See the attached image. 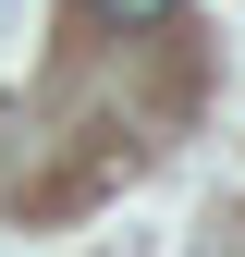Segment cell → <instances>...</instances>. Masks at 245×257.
<instances>
[{"instance_id": "cell-1", "label": "cell", "mask_w": 245, "mask_h": 257, "mask_svg": "<svg viewBox=\"0 0 245 257\" xmlns=\"http://www.w3.org/2000/svg\"><path fill=\"white\" fill-rule=\"evenodd\" d=\"M98 13H110V25H172L184 0H98Z\"/></svg>"}]
</instances>
